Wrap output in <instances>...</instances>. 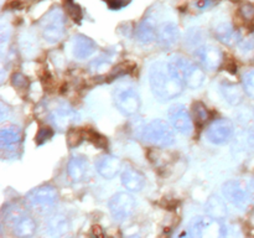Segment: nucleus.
<instances>
[{"label":"nucleus","instance_id":"obj_1","mask_svg":"<svg viewBox=\"0 0 254 238\" xmlns=\"http://www.w3.org/2000/svg\"><path fill=\"white\" fill-rule=\"evenodd\" d=\"M151 92L158 101L168 102L183 93L185 84L171 69L169 62H156L149 72Z\"/></svg>","mask_w":254,"mask_h":238},{"label":"nucleus","instance_id":"obj_2","mask_svg":"<svg viewBox=\"0 0 254 238\" xmlns=\"http://www.w3.org/2000/svg\"><path fill=\"white\" fill-rule=\"evenodd\" d=\"M168 62L171 69L188 88L197 89L205 82V72L202 71V68L186 60L185 57L174 56Z\"/></svg>","mask_w":254,"mask_h":238},{"label":"nucleus","instance_id":"obj_3","mask_svg":"<svg viewBox=\"0 0 254 238\" xmlns=\"http://www.w3.org/2000/svg\"><path fill=\"white\" fill-rule=\"evenodd\" d=\"M59 201V192L52 185H42L30 191L26 196V203L39 215H46L55 208Z\"/></svg>","mask_w":254,"mask_h":238},{"label":"nucleus","instance_id":"obj_4","mask_svg":"<svg viewBox=\"0 0 254 238\" xmlns=\"http://www.w3.org/2000/svg\"><path fill=\"white\" fill-rule=\"evenodd\" d=\"M143 139L159 148H168L174 145L176 140L174 129L168 121L163 119H155L144 126Z\"/></svg>","mask_w":254,"mask_h":238},{"label":"nucleus","instance_id":"obj_5","mask_svg":"<svg viewBox=\"0 0 254 238\" xmlns=\"http://www.w3.org/2000/svg\"><path fill=\"white\" fill-rule=\"evenodd\" d=\"M42 36L50 44L61 41L66 32V20L62 10L54 9L47 12L41 21Z\"/></svg>","mask_w":254,"mask_h":238},{"label":"nucleus","instance_id":"obj_6","mask_svg":"<svg viewBox=\"0 0 254 238\" xmlns=\"http://www.w3.org/2000/svg\"><path fill=\"white\" fill-rule=\"evenodd\" d=\"M114 104L122 114L135 116L140 109V97L133 87H118L113 93Z\"/></svg>","mask_w":254,"mask_h":238},{"label":"nucleus","instance_id":"obj_7","mask_svg":"<svg viewBox=\"0 0 254 238\" xmlns=\"http://www.w3.org/2000/svg\"><path fill=\"white\" fill-rule=\"evenodd\" d=\"M135 198L128 192L116 193L112 196L108 202L109 212L117 222H123V221L128 220L135 211Z\"/></svg>","mask_w":254,"mask_h":238},{"label":"nucleus","instance_id":"obj_8","mask_svg":"<svg viewBox=\"0 0 254 238\" xmlns=\"http://www.w3.org/2000/svg\"><path fill=\"white\" fill-rule=\"evenodd\" d=\"M190 233L192 237L198 238L222 237L226 235V226L211 216H201L192 221Z\"/></svg>","mask_w":254,"mask_h":238},{"label":"nucleus","instance_id":"obj_9","mask_svg":"<svg viewBox=\"0 0 254 238\" xmlns=\"http://www.w3.org/2000/svg\"><path fill=\"white\" fill-rule=\"evenodd\" d=\"M78 119L79 114L77 113L76 109H73L64 102L57 103L50 112V120H51L52 125L61 130L69 129V126L76 124Z\"/></svg>","mask_w":254,"mask_h":238},{"label":"nucleus","instance_id":"obj_10","mask_svg":"<svg viewBox=\"0 0 254 238\" xmlns=\"http://www.w3.org/2000/svg\"><path fill=\"white\" fill-rule=\"evenodd\" d=\"M222 192L226 200L237 208H245L250 203V190L237 180H230L223 183Z\"/></svg>","mask_w":254,"mask_h":238},{"label":"nucleus","instance_id":"obj_11","mask_svg":"<svg viewBox=\"0 0 254 238\" xmlns=\"http://www.w3.org/2000/svg\"><path fill=\"white\" fill-rule=\"evenodd\" d=\"M168 118L171 125L184 135H189L192 131V119L188 108L183 104H174L169 108Z\"/></svg>","mask_w":254,"mask_h":238},{"label":"nucleus","instance_id":"obj_12","mask_svg":"<svg viewBox=\"0 0 254 238\" xmlns=\"http://www.w3.org/2000/svg\"><path fill=\"white\" fill-rule=\"evenodd\" d=\"M233 131V124L228 119H217L208 126L206 135L215 145H223L232 139Z\"/></svg>","mask_w":254,"mask_h":238},{"label":"nucleus","instance_id":"obj_13","mask_svg":"<svg viewBox=\"0 0 254 238\" xmlns=\"http://www.w3.org/2000/svg\"><path fill=\"white\" fill-rule=\"evenodd\" d=\"M195 56L201 66L208 71H215L223 62L222 51L212 45H205V46L198 47L195 52Z\"/></svg>","mask_w":254,"mask_h":238},{"label":"nucleus","instance_id":"obj_14","mask_svg":"<svg viewBox=\"0 0 254 238\" xmlns=\"http://www.w3.org/2000/svg\"><path fill=\"white\" fill-rule=\"evenodd\" d=\"M121 180L124 187L130 192H139L145 186V176L141 171L133 166H126L121 174Z\"/></svg>","mask_w":254,"mask_h":238},{"label":"nucleus","instance_id":"obj_15","mask_svg":"<svg viewBox=\"0 0 254 238\" xmlns=\"http://www.w3.org/2000/svg\"><path fill=\"white\" fill-rule=\"evenodd\" d=\"M96 170L102 178L111 180L118 175L119 170H121V160H119V158L111 155V154L103 155L96 161Z\"/></svg>","mask_w":254,"mask_h":238},{"label":"nucleus","instance_id":"obj_16","mask_svg":"<svg viewBox=\"0 0 254 238\" xmlns=\"http://www.w3.org/2000/svg\"><path fill=\"white\" fill-rule=\"evenodd\" d=\"M179 40V27L175 22L166 21L158 26L156 41L164 49L173 47Z\"/></svg>","mask_w":254,"mask_h":238},{"label":"nucleus","instance_id":"obj_17","mask_svg":"<svg viewBox=\"0 0 254 238\" xmlns=\"http://www.w3.org/2000/svg\"><path fill=\"white\" fill-rule=\"evenodd\" d=\"M88 173V161L82 155H73L67 164V174L72 182H79Z\"/></svg>","mask_w":254,"mask_h":238},{"label":"nucleus","instance_id":"obj_18","mask_svg":"<svg viewBox=\"0 0 254 238\" xmlns=\"http://www.w3.org/2000/svg\"><path fill=\"white\" fill-rule=\"evenodd\" d=\"M16 237H31L36 232V222L27 212L22 213L10 225Z\"/></svg>","mask_w":254,"mask_h":238},{"label":"nucleus","instance_id":"obj_19","mask_svg":"<svg viewBox=\"0 0 254 238\" xmlns=\"http://www.w3.org/2000/svg\"><path fill=\"white\" fill-rule=\"evenodd\" d=\"M73 56L77 60H86L96 51V42L84 35H76L73 39Z\"/></svg>","mask_w":254,"mask_h":238},{"label":"nucleus","instance_id":"obj_20","mask_svg":"<svg viewBox=\"0 0 254 238\" xmlns=\"http://www.w3.org/2000/svg\"><path fill=\"white\" fill-rule=\"evenodd\" d=\"M136 40L141 44H150L158 36V26L153 19H144L135 31Z\"/></svg>","mask_w":254,"mask_h":238},{"label":"nucleus","instance_id":"obj_21","mask_svg":"<svg viewBox=\"0 0 254 238\" xmlns=\"http://www.w3.org/2000/svg\"><path fill=\"white\" fill-rule=\"evenodd\" d=\"M215 34L218 41L227 45V46H233L240 41V32L235 30V27L230 22H222V24L218 25L215 30Z\"/></svg>","mask_w":254,"mask_h":238},{"label":"nucleus","instance_id":"obj_22","mask_svg":"<svg viewBox=\"0 0 254 238\" xmlns=\"http://www.w3.org/2000/svg\"><path fill=\"white\" fill-rule=\"evenodd\" d=\"M206 211H207L208 216L220 221L225 220L228 216V210L225 201L217 195H212L208 198L207 203H206Z\"/></svg>","mask_w":254,"mask_h":238},{"label":"nucleus","instance_id":"obj_23","mask_svg":"<svg viewBox=\"0 0 254 238\" xmlns=\"http://www.w3.org/2000/svg\"><path fill=\"white\" fill-rule=\"evenodd\" d=\"M69 230V222L66 216L57 215L51 216L46 222V232L50 236H62Z\"/></svg>","mask_w":254,"mask_h":238},{"label":"nucleus","instance_id":"obj_24","mask_svg":"<svg viewBox=\"0 0 254 238\" xmlns=\"http://www.w3.org/2000/svg\"><path fill=\"white\" fill-rule=\"evenodd\" d=\"M21 139V133L16 126H10V128H4L0 131V145L4 150H11L12 148L19 144Z\"/></svg>","mask_w":254,"mask_h":238},{"label":"nucleus","instance_id":"obj_25","mask_svg":"<svg viewBox=\"0 0 254 238\" xmlns=\"http://www.w3.org/2000/svg\"><path fill=\"white\" fill-rule=\"evenodd\" d=\"M221 93H222L223 98L232 106H238L243 101V92L238 84L230 83V82L222 83L221 84Z\"/></svg>","mask_w":254,"mask_h":238},{"label":"nucleus","instance_id":"obj_26","mask_svg":"<svg viewBox=\"0 0 254 238\" xmlns=\"http://www.w3.org/2000/svg\"><path fill=\"white\" fill-rule=\"evenodd\" d=\"M112 63H113V55L106 54L101 57H97L89 63L88 68L92 73L104 74L107 71H111Z\"/></svg>","mask_w":254,"mask_h":238},{"label":"nucleus","instance_id":"obj_27","mask_svg":"<svg viewBox=\"0 0 254 238\" xmlns=\"http://www.w3.org/2000/svg\"><path fill=\"white\" fill-rule=\"evenodd\" d=\"M192 113L193 118H195L196 124L198 126L205 125L210 119V111L207 107L202 103V102H195L192 106Z\"/></svg>","mask_w":254,"mask_h":238},{"label":"nucleus","instance_id":"obj_28","mask_svg":"<svg viewBox=\"0 0 254 238\" xmlns=\"http://www.w3.org/2000/svg\"><path fill=\"white\" fill-rule=\"evenodd\" d=\"M64 6H66L67 11H68L69 16L73 21L81 22L82 19V10L79 5H77L73 0H64Z\"/></svg>","mask_w":254,"mask_h":238},{"label":"nucleus","instance_id":"obj_29","mask_svg":"<svg viewBox=\"0 0 254 238\" xmlns=\"http://www.w3.org/2000/svg\"><path fill=\"white\" fill-rule=\"evenodd\" d=\"M243 88H245L246 93L250 97L254 98V69L246 72L243 76Z\"/></svg>","mask_w":254,"mask_h":238},{"label":"nucleus","instance_id":"obj_30","mask_svg":"<svg viewBox=\"0 0 254 238\" xmlns=\"http://www.w3.org/2000/svg\"><path fill=\"white\" fill-rule=\"evenodd\" d=\"M87 138H88V140L91 141L93 145H96L97 148H107L106 138H103V136L99 133H97V131L89 129V131L87 133Z\"/></svg>","mask_w":254,"mask_h":238},{"label":"nucleus","instance_id":"obj_31","mask_svg":"<svg viewBox=\"0 0 254 238\" xmlns=\"http://www.w3.org/2000/svg\"><path fill=\"white\" fill-rule=\"evenodd\" d=\"M52 136H54V130H52L51 128H46V126L40 128L39 133H37L36 135L37 145H42V144H45L46 141H49Z\"/></svg>","mask_w":254,"mask_h":238},{"label":"nucleus","instance_id":"obj_32","mask_svg":"<svg viewBox=\"0 0 254 238\" xmlns=\"http://www.w3.org/2000/svg\"><path fill=\"white\" fill-rule=\"evenodd\" d=\"M240 15L246 20V21H254V5L251 4V2L243 4L242 6L240 7Z\"/></svg>","mask_w":254,"mask_h":238},{"label":"nucleus","instance_id":"obj_33","mask_svg":"<svg viewBox=\"0 0 254 238\" xmlns=\"http://www.w3.org/2000/svg\"><path fill=\"white\" fill-rule=\"evenodd\" d=\"M11 83H12V86L16 87V88H19V89L26 88V87L29 86V81H27V78L24 76V74L20 73V72H16V73L12 74Z\"/></svg>","mask_w":254,"mask_h":238},{"label":"nucleus","instance_id":"obj_34","mask_svg":"<svg viewBox=\"0 0 254 238\" xmlns=\"http://www.w3.org/2000/svg\"><path fill=\"white\" fill-rule=\"evenodd\" d=\"M83 136L84 134L82 133V131L77 130V129H72L68 134V145L72 146V148H73V146H77L82 141Z\"/></svg>","mask_w":254,"mask_h":238},{"label":"nucleus","instance_id":"obj_35","mask_svg":"<svg viewBox=\"0 0 254 238\" xmlns=\"http://www.w3.org/2000/svg\"><path fill=\"white\" fill-rule=\"evenodd\" d=\"M130 1L131 0H107V4H108L109 9L121 10L126 7Z\"/></svg>","mask_w":254,"mask_h":238},{"label":"nucleus","instance_id":"obj_36","mask_svg":"<svg viewBox=\"0 0 254 238\" xmlns=\"http://www.w3.org/2000/svg\"><path fill=\"white\" fill-rule=\"evenodd\" d=\"M251 188L254 191V178L252 180V182H251Z\"/></svg>","mask_w":254,"mask_h":238},{"label":"nucleus","instance_id":"obj_37","mask_svg":"<svg viewBox=\"0 0 254 238\" xmlns=\"http://www.w3.org/2000/svg\"><path fill=\"white\" fill-rule=\"evenodd\" d=\"M253 113H254V109H253Z\"/></svg>","mask_w":254,"mask_h":238}]
</instances>
